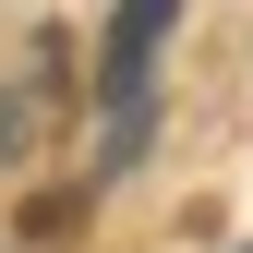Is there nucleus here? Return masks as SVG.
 <instances>
[{
	"instance_id": "f257e3e1",
	"label": "nucleus",
	"mask_w": 253,
	"mask_h": 253,
	"mask_svg": "<svg viewBox=\"0 0 253 253\" xmlns=\"http://www.w3.org/2000/svg\"><path fill=\"white\" fill-rule=\"evenodd\" d=\"M169 24H181V0H121V24H109V60H97V109H109V169L145 145V84H157V48H169Z\"/></svg>"
},
{
	"instance_id": "f03ea898",
	"label": "nucleus",
	"mask_w": 253,
	"mask_h": 253,
	"mask_svg": "<svg viewBox=\"0 0 253 253\" xmlns=\"http://www.w3.org/2000/svg\"><path fill=\"white\" fill-rule=\"evenodd\" d=\"M24 133H37V84H12V97H0V157H12Z\"/></svg>"
}]
</instances>
